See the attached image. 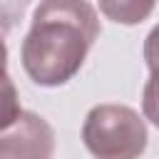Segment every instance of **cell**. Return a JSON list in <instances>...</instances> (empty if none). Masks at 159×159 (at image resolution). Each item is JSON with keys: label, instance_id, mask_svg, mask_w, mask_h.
<instances>
[{"label": "cell", "instance_id": "cell-7", "mask_svg": "<svg viewBox=\"0 0 159 159\" xmlns=\"http://www.w3.org/2000/svg\"><path fill=\"white\" fill-rule=\"evenodd\" d=\"M144 60H147V67H149L152 77L159 80V25H154L152 32L144 40Z\"/></svg>", "mask_w": 159, "mask_h": 159}, {"label": "cell", "instance_id": "cell-3", "mask_svg": "<svg viewBox=\"0 0 159 159\" xmlns=\"http://www.w3.org/2000/svg\"><path fill=\"white\" fill-rule=\"evenodd\" d=\"M55 129L35 112H20V117L0 129V159H52Z\"/></svg>", "mask_w": 159, "mask_h": 159}, {"label": "cell", "instance_id": "cell-5", "mask_svg": "<svg viewBox=\"0 0 159 159\" xmlns=\"http://www.w3.org/2000/svg\"><path fill=\"white\" fill-rule=\"evenodd\" d=\"M99 10L114 22L134 25L154 10V2H99Z\"/></svg>", "mask_w": 159, "mask_h": 159}, {"label": "cell", "instance_id": "cell-4", "mask_svg": "<svg viewBox=\"0 0 159 159\" xmlns=\"http://www.w3.org/2000/svg\"><path fill=\"white\" fill-rule=\"evenodd\" d=\"M20 94L17 87L12 82V77L7 75L5 67H0V129L10 127L17 117H20Z\"/></svg>", "mask_w": 159, "mask_h": 159}, {"label": "cell", "instance_id": "cell-1", "mask_svg": "<svg viewBox=\"0 0 159 159\" xmlns=\"http://www.w3.org/2000/svg\"><path fill=\"white\" fill-rule=\"evenodd\" d=\"M99 35L97 10L80 0H47L35 7L22 40V67L40 87L70 82Z\"/></svg>", "mask_w": 159, "mask_h": 159}, {"label": "cell", "instance_id": "cell-8", "mask_svg": "<svg viewBox=\"0 0 159 159\" xmlns=\"http://www.w3.org/2000/svg\"><path fill=\"white\" fill-rule=\"evenodd\" d=\"M0 67H7V47H5L2 35H0Z\"/></svg>", "mask_w": 159, "mask_h": 159}, {"label": "cell", "instance_id": "cell-2", "mask_svg": "<svg viewBox=\"0 0 159 159\" xmlns=\"http://www.w3.org/2000/svg\"><path fill=\"white\" fill-rule=\"evenodd\" d=\"M147 139L144 119L127 104H97L82 124V142L94 159H139Z\"/></svg>", "mask_w": 159, "mask_h": 159}, {"label": "cell", "instance_id": "cell-6", "mask_svg": "<svg viewBox=\"0 0 159 159\" xmlns=\"http://www.w3.org/2000/svg\"><path fill=\"white\" fill-rule=\"evenodd\" d=\"M142 109H144V117L159 127V80L152 77L147 84H144V94H142Z\"/></svg>", "mask_w": 159, "mask_h": 159}]
</instances>
